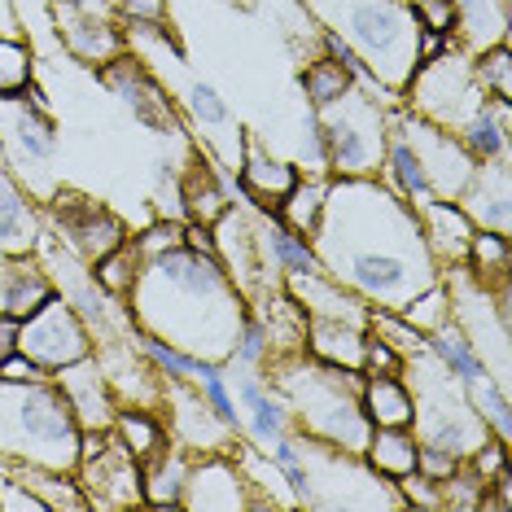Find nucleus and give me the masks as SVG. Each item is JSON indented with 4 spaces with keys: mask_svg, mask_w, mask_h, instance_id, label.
I'll use <instances>...</instances> for the list:
<instances>
[{
    "mask_svg": "<svg viewBox=\"0 0 512 512\" xmlns=\"http://www.w3.org/2000/svg\"><path fill=\"white\" fill-rule=\"evenodd\" d=\"M460 464L464 460H456L451 451H442V447H429V442H421V451H416V473L434 477V482H447V477L456 473Z\"/></svg>",
    "mask_w": 512,
    "mask_h": 512,
    "instance_id": "obj_43",
    "label": "nucleus"
},
{
    "mask_svg": "<svg viewBox=\"0 0 512 512\" xmlns=\"http://www.w3.org/2000/svg\"><path fill=\"white\" fill-rule=\"evenodd\" d=\"M162 407H167V438L189 456H215L232 451L241 438L237 425H228L193 381H162Z\"/></svg>",
    "mask_w": 512,
    "mask_h": 512,
    "instance_id": "obj_11",
    "label": "nucleus"
},
{
    "mask_svg": "<svg viewBox=\"0 0 512 512\" xmlns=\"http://www.w3.org/2000/svg\"><path fill=\"white\" fill-rule=\"evenodd\" d=\"M49 206L57 211V219H62V232H66V241H71V250L88 267L97 263V259H106L110 250H119L123 241H127L123 219L114 215V211H106L101 202H92V197L57 193Z\"/></svg>",
    "mask_w": 512,
    "mask_h": 512,
    "instance_id": "obj_15",
    "label": "nucleus"
},
{
    "mask_svg": "<svg viewBox=\"0 0 512 512\" xmlns=\"http://www.w3.org/2000/svg\"><path fill=\"white\" fill-rule=\"evenodd\" d=\"M127 302L141 333L215 364H228L237 329L246 320V298L232 285L224 263L189 246L141 259Z\"/></svg>",
    "mask_w": 512,
    "mask_h": 512,
    "instance_id": "obj_1",
    "label": "nucleus"
},
{
    "mask_svg": "<svg viewBox=\"0 0 512 512\" xmlns=\"http://www.w3.org/2000/svg\"><path fill=\"white\" fill-rule=\"evenodd\" d=\"M110 5H84V0H53V18L57 31H62L66 49H71L79 62L106 66L119 53H127V36L119 31V22L106 14Z\"/></svg>",
    "mask_w": 512,
    "mask_h": 512,
    "instance_id": "obj_13",
    "label": "nucleus"
},
{
    "mask_svg": "<svg viewBox=\"0 0 512 512\" xmlns=\"http://www.w3.org/2000/svg\"><path fill=\"white\" fill-rule=\"evenodd\" d=\"M482 88H477L473 79V57H464L456 44H451L447 53L429 57L412 71L403 88V110L421 114L429 123H442V127H456L469 119V114L482 106Z\"/></svg>",
    "mask_w": 512,
    "mask_h": 512,
    "instance_id": "obj_7",
    "label": "nucleus"
},
{
    "mask_svg": "<svg viewBox=\"0 0 512 512\" xmlns=\"http://www.w3.org/2000/svg\"><path fill=\"white\" fill-rule=\"evenodd\" d=\"M180 206H184V224H202V228H211L232 206L224 176H219V167L206 154L193 158V167L180 171Z\"/></svg>",
    "mask_w": 512,
    "mask_h": 512,
    "instance_id": "obj_23",
    "label": "nucleus"
},
{
    "mask_svg": "<svg viewBox=\"0 0 512 512\" xmlns=\"http://www.w3.org/2000/svg\"><path fill=\"white\" fill-rule=\"evenodd\" d=\"M307 9L324 22V31H337L359 53L372 84L403 92L421 66V22L412 14V0H307Z\"/></svg>",
    "mask_w": 512,
    "mask_h": 512,
    "instance_id": "obj_3",
    "label": "nucleus"
},
{
    "mask_svg": "<svg viewBox=\"0 0 512 512\" xmlns=\"http://www.w3.org/2000/svg\"><path fill=\"white\" fill-rule=\"evenodd\" d=\"M237 167H241V184H246V193L259 206H276L289 189H294V180H298L294 162L267 154V149L259 141H250V136H241V162H237Z\"/></svg>",
    "mask_w": 512,
    "mask_h": 512,
    "instance_id": "obj_22",
    "label": "nucleus"
},
{
    "mask_svg": "<svg viewBox=\"0 0 512 512\" xmlns=\"http://www.w3.org/2000/svg\"><path fill=\"white\" fill-rule=\"evenodd\" d=\"M508 101H482L469 119L456 127V136L477 162H499L508 158Z\"/></svg>",
    "mask_w": 512,
    "mask_h": 512,
    "instance_id": "obj_27",
    "label": "nucleus"
},
{
    "mask_svg": "<svg viewBox=\"0 0 512 512\" xmlns=\"http://www.w3.org/2000/svg\"><path fill=\"white\" fill-rule=\"evenodd\" d=\"M364 333L386 342L394 355L407 359V355H421L425 351V333L412 329L399 311H381V307H368V320H364Z\"/></svg>",
    "mask_w": 512,
    "mask_h": 512,
    "instance_id": "obj_35",
    "label": "nucleus"
},
{
    "mask_svg": "<svg viewBox=\"0 0 512 512\" xmlns=\"http://www.w3.org/2000/svg\"><path fill=\"white\" fill-rule=\"evenodd\" d=\"M324 197H329V180H294V189L276 202V219L311 241V232L320 228L324 215Z\"/></svg>",
    "mask_w": 512,
    "mask_h": 512,
    "instance_id": "obj_32",
    "label": "nucleus"
},
{
    "mask_svg": "<svg viewBox=\"0 0 512 512\" xmlns=\"http://www.w3.org/2000/svg\"><path fill=\"white\" fill-rule=\"evenodd\" d=\"M390 123L399 127L403 141L412 145V154L421 158L434 197H451V202H460V193L469 189V180L477 171V158L464 149L460 136L451 132V127L429 123V119H421V114H412V110H399Z\"/></svg>",
    "mask_w": 512,
    "mask_h": 512,
    "instance_id": "obj_9",
    "label": "nucleus"
},
{
    "mask_svg": "<svg viewBox=\"0 0 512 512\" xmlns=\"http://www.w3.org/2000/svg\"><path fill=\"white\" fill-rule=\"evenodd\" d=\"M18 351V320L14 316H0V359Z\"/></svg>",
    "mask_w": 512,
    "mask_h": 512,
    "instance_id": "obj_47",
    "label": "nucleus"
},
{
    "mask_svg": "<svg viewBox=\"0 0 512 512\" xmlns=\"http://www.w3.org/2000/svg\"><path fill=\"white\" fill-rule=\"evenodd\" d=\"M351 88H355V75L346 71L342 62H333V57H316V62H307V71H302V92H307L311 110L333 106V101L346 97Z\"/></svg>",
    "mask_w": 512,
    "mask_h": 512,
    "instance_id": "obj_34",
    "label": "nucleus"
},
{
    "mask_svg": "<svg viewBox=\"0 0 512 512\" xmlns=\"http://www.w3.org/2000/svg\"><path fill=\"white\" fill-rule=\"evenodd\" d=\"M359 407H364L372 425H412V412H416L403 372H364Z\"/></svg>",
    "mask_w": 512,
    "mask_h": 512,
    "instance_id": "obj_25",
    "label": "nucleus"
},
{
    "mask_svg": "<svg viewBox=\"0 0 512 512\" xmlns=\"http://www.w3.org/2000/svg\"><path fill=\"white\" fill-rule=\"evenodd\" d=\"M464 267L477 276L482 285H504L508 281V267H512V246H508V232H486L477 228L469 237V250H464Z\"/></svg>",
    "mask_w": 512,
    "mask_h": 512,
    "instance_id": "obj_33",
    "label": "nucleus"
},
{
    "mask_svg": "<svg viewBox=\"0 0 512 512\" xmlns=\"http://www.w3.org/2000/svg\"><path fill=\"white\" fill-rule=\"evenodd\" d=\"M512 62H508V44H491L473 57V79L482 88L486 101H508L512 97Z\"/></svg>",
    "mask_w": 512,
    "mask_h": 512,
    "instance_id": "obj_37",
    "label": "nucleus"
},
{
    "mask_svg": "<svg viewBox=\"0 0 512 512\" xmlns=\"http://www.w3.org/2000/svg\"><path fill=\"white\" fill-rule=\"evenodd\" d=\"M189 451H180L176 442L149 456L141 464V495L149 508H180V495H184V473H189Z\"/></svg>",
    "mask_w": 512,
    "mask_h": 512,
    "instance_id": "obj_28",
    "label": "nucleus"
},
{
    "mask_svg": "<svg viewBox=\"0 0 512 512\" xmlns=\"http://www.w3.org/2000/svg\"><path fill=\"white\" fill-rule=\"evenodd\" d=\"M403 359L390 351L386 342H377V337H364V368L359 372H399Z\"/></svg>",
    "mask_w": 512,
    "mask_h": 512,
    "instance_id": "obj_45",
    "label": "nucleus"
},
{
    "mask_svg": "<svg viewBox=\"0 0 512 512\" xmlns=\"http://www.w3.org/2000/svg\"><path fill=\"white\" fill-rule=\"evenodd\" d=\"M180 508H202V512H237V508H259L246 469L237 464L232 451H215V456H193L189 473H184V495Z\"/></svg>",
    "mask_w": 512,
    "mask_h": 512,
    "instance_id": "obj_12",
    "label": "nucleus"
},
{
    "mask_svg": "<svg viewBox=\"0 0 512 512\" xmlns=\"http://www.w3.org/2000/svg\"><path fill=\"white\" fill-rule=\"evenodd\" d=\"M57 145H62V136H57V123L40 88L0 97V167L44 206L62 193Z\"/></svg>",
    "mask_w": 512,
    "mask_h": 512,
    "instance_id": "obj_5",
    "label": "nucleus"
},
{
    "mask_svg": "<svg viewBox=\"0 0 512 512\" xmlns=\"http://www.w3.org/2000/svg\"><path fill=\"white\" fill-rule=\"evenodd\" d=\"M412 14H416V22H421V31L456 36V22H460L456 0H412Z\"/></svg>",
    "mask_w": 512,
    "mask_h": 512,
    "instance_id": "obj_42",
    "label": "nucleus"
},
{
    "mask_svg": "<svg viewBox=\"0 0 512 512\" xmlns=\"http://www.w3.org/2000/svg\"><path fill=\"white\" fill-rule=\"evenodd\" d=\"M110 5H123V0H110Z\"/></svg>",
    "mask_w": 512,
    "mask_h": 512,
    "instance_id": "obj_48",
    "label": "nucleus"
},
{
    "mask_svg": "<svg viewBox=\"0 0 512 512\" xmlns=\"http://www.w3.org/2000/svg\"><path fill=\"white\" fill-rule=\"evenodd\" d=\"M44 377H53V372H44L36 359H27L22 351L0 359V381H44Z\"/></svg>",
    "mask_w": 512,
    "mask_h": 512,
    "instance_id": "obj_44",
    "label": "nucleus"
},
{
    "mask_svg": "<svg viewBox=\"0 0 512 512\" xmlns=\"http://www.w3.org/2000/svg\"><path fill=\"white\" fill-rule=\"evenodd\" d=\"M508 158L499 162H477L469 189L460 193V206L464 215L473 219V228H486V232H508Z\"/></svg>",
    "mask_w": 512,
    "mask_h": 512,
    "instance_id": "obj_20",
    "label": "nucleus"
},
{
    "mask_svg": "<svg viewBox=\"0 0 512 512\" xmlns=\"http://www.w3.org/2000/svg\"><path fill=\"white\" fill-rule=\"evenodd\" d=\"M381 176H386V184L399 197H407V202H425V197H434V189H429V176L421 167V158L412 154V145L403 141V132L390 123V136H386V154H381Z\"/></svg>",
    "mask_w": 512,
    "mask_h": 512,
    "instance_id": "obj_29",
    "label": "nucleus"
},
{
    "mask_svg": "<svg viewBox=\"0 0 512 512\" xmlns=\"http://www.w3.org/2000/svg\"><path fill=\"white\" fill-rule=\"evenodd\" d=\"M425 351L434 355L438 364L460 381V386H477V381L491 377V372H486V364H482V355L473 351V342L460 333V324H442L438 333H429V337H425Z\"/></svg>",
    "mask_w": 512,
    "mask_h": 512,
    "instance_id": "obj_30",
    "label": "nucleus"
},
{
    "mask_svg": "<svg viewBox=\"0 0 512 512\" xmlns=\"http://www.w3.org/2000/svg\"><path fill=\"white\" fill-rule=\"evenodd\" d=\"M399 316L412 324V329H421L425 337H429V333H438L442 324H451V294H447V285L434 281L429 289H421V294L407 302Z\"/></svg>",
    "mask_w": 512,
    "mask_h": 512,
    "instance_id": "obj_38",
    "label": "nucleus"
},
{
    "mask_svg": "<svg viewBox=\"0 0 512 512\" xmlns=\"http://www.w3.org/2000/svg\"><path fill=\"white\" fill-rule=\"evenodd\" d=\"M75 477L88 495V508H136L141 495V460L110 429H79Z\"/></svg>",
    "mask_w": 512,
    "mask_h": 512,
    "instance_id": "obj_8",
    "label": "nucleus"
},
{
    "mask_svg": "<svg viewBox=\"0 0 512 512\" xmlns=\"http://www.w3.org/2000/svg\"><path fill=\"white\" fill-rule=\"evenodd\" d=\"M316 136L324 149V167L337 180L377 176L390 136V114L377 106V97H364L359 88H351L333 106L316 110Z\"/></svg>",
    "mask_w": 512,
    "mask_h": 512,
    "instance_id": "obj_6",
    "label": "nucleus"
},
{
    "mask_svg": "<svg viewBox=\"0 0 512 512\" xmlns=\"http://www.w3.org/2000/svg\"><path fill=\"white\" fill-rule=\"evenodd\" d=\"M110 434L123 442L127 451H132L136 460H149V456H158L162 447H167V425L158 421L154 412H149V407H119V412H114V425H110Z\"/></svg>",
    "mask_w": 512,
    "mask_h": 512,
    "instance_id": "obj_31",
    "label": "nucleus"
},
{
    "mask_svg": "<svg viewBox=\"0 0 512 512\" xmlns=\"http://www.w3.org/2000/svg\"><path fill=\"white\" fill-rule=\"evenodd\" d=\"M416 224H421V237L429 254L438 259V267L464 263V250H469V237L477 228L464 215L460 202H451V197H425V202H416Z\"/></svg>",
    "mask_w": 512,
    "mask_h": 512,
    "instance_id": "obj_17",
    "label": "nucleus"
},
{
    "mask_svg": "<svg viewBox=\"0 0 512 512\" xmlns=\"http://www.w3.org/2000/svg\"><path fill=\"white\" fill-rule=\"evenodd\" d=\"M53 381H57V390H62V399L71 407L79 429H110L114 425V412H119L123 403H119V394H114L97 355H84V359H75V364L57 368Z\"/></svg>",
    "mask_w": 512,
    "mask_h": 512,
    "instance_id": "obj_16",
    "label": "nucleus"
},
{
    "mask_svg": "<svg viewBox=\"0 0 512 512\" xmlns=\"http://www.w3.org/2000/svg\"><path fill=\"white\" fill-rule=\"evenodd\" d=\"M53 294H57L53 276L44 272L36 254H5V267H0V316L27 320Z\"/></svg>",
    "mask_w": 512,
    "mask_h": 512,
    "instance_id": "obj_18",
    "label": "nucleus"
},
{
    "mask_svg": "<svg viewBox=\"0 0 512 512\" xmlns=\"http://www.w3.org/2000/svg\"><path fill=\"white\" fill-rule=\"evenodd\" d=\"M416 451H421V438L412 434V425H372L364 460L386 482H399V477L416 473Z\"/></svg>",
    "mask_w": 512,
    "mask_h": 512,
    "instance_id": "obj_26",
    "label": "nucleus"
},
{
    "mask_svg": "<svg viewBox=\"0 0 512 512\" xmlns=\"http://www.w3.org/2000/svg\"><path fill=\"white\" fill-rule=\"evenodd\" d=\"M18 351L27 359H36L44 372H57V368L75 364V359L92 355V333L71 302L62 294H53L40 311L18 320Z\"/></svg>",
    "mask_w": 512,
    "mask_h": 512,
    "instance_id": "obj_10",
    "label": "nucleus"
},
{
    "mask_svg": "<svg viewBox=\"0 0 512 512\" xmlns=\"http://www.w3.org/2000/svg\"><path fill=\"white\" fill-rule=\"evenodd\" d=\"M184 110H189V119L202 127L206 136H219L232 127L228 101L219 97V88L206 84V79H189V88H184Z\"/></svg>",
    "mask_w": 512,
    "mask_h": 512,
    "instance_id": "obj_36",
    "label": "nucleus"
},
{
    "mask_svg": "<svg viewBox=\"0 0 512 512\" xmlns=\"http://www.w3.org/2000/svg\"><path fill=\"white\" fill-rule=\"evenodd\" d=\"M0 460L75 473L79 425L53 377L0 381Z\"/></svg>",
    "mask_w": 512,
    "mask_h": 512,
    "instance_id": "obj_4",
    "label": "nucleus"
},
{
    "mask_svg": "<svg viewBox=\"0 0 512 512\" xmlns=\"http://www.w3.org/2000/svg\"><path fill=\"white\" fill-rule=\"evenodd\" d=\"M101 79H106L114 97H119L127 110H132V119L145 123L149 132H158V136H176L180 132L176 110H171V97L162 92V84L145 71L141 62H136V57L119 53L114 62L101 66Z\"/></svg>",
    "mask_w": 512,
    "mask_h": 512,
    "instance_id": "obj_14",
    "label": "nucleus"
},
{
    "mask_svg": "<svg viewBox=\"0 0 512 512\" xmlns=\"http://www.w3.org/2000/svg\"><path fill=\"white\" fill-rule=\"evenodd\" d=\"M364 324L351 320H329V316H307L302 329V351H311V359L333 368H364Z\"/></svg>",
    "mask_w": 512,
    "mask_h": 512,
    "instance_id": "obj_21",
    "label": "nucleus"
},
{
    "mask_svg": "<svg viewBox=\"0 0 512 512\" xmlns=\"http://www.w3.org/2000/svg\"><path fill=\"white\" fill-rule=\"evenodd\" d=\"M31 88V49L18 36H0V97Z\"/></svg>",
    "mask_w": 512,
    "mask_h": 512,
    "instance_id": "obj_40",
    "label": "nucleus"
},
{
    "mask_svg": "<svg viewBox=\"0 0 512 512\" xmlns=\"http://www.w3.org/2000/svg\"><path fill=\"white\" fill-rule=\"evenodd\" d=\"M241 403H246V429H250V438L259 451H272L276 442L289 434V425H294L285 399L267 386V381L254 377V372L241 377Z\"/></svg>",
    "mask_w": 512,
    "mask_h": 512,
    "instance_id": "obj_24",
    "label": "nucleus"
},
{
    "mask_svg": "<svg viewBox=\"0 0 512 512\" xmlns=\"http://www.w3.org/2000/svg\"><path fill=\"white\" fill-rule=\"evenodd\" d=\"M267 364H272L267 386L285 399L302 438H316L337 451L364 456L368 434H372V421L364 416V407H359V381H364V372L320 364V359H307V351L276 355Z\"/></svg>",
    "mask_w": 512,
    "mask_h": 512,
    "instance_id": "obj_2",
    "label": "nucleus"
},
{
    "mask_svg": "<svg viewBox=\"0 0 512 512\" xmlns=\"http://www.w3.org/2000/svg\"><path fill=\"white\" fill-rule=\"evenodd\" d=\"M44 241L40 202L0 167V250L5 254H36Z\"/></svg>",
    "mask_w": 512,
    "mask_h": 512,
    "instance_id": "obj_19",
    "label": "nucleus"
},
{
    "mask_svg": "<svg viewBox=\"0 0 512 512\" xmlns=\"http://www.w3.org/2000/svg\"><path fill=\"white\" fill-rule=\"evenodd\" d=\"M136 250V259H154V254H167L184 246V219H158V224H149L145 232H136V237H127Z\"/></svg>",
    "mask_w": 512,
    "mask_h": 512,
    "instance_id": "obj_41",
    "label": "nucleus"
},
{
    "mask_svg": "<svg viewBox=\"0 0 512 512\" xmlns=\"http://www.w3.org/2000/svg\"><path fill=\"white\" fill-rule=\"evenodd\" d=\"M132 22H162V0H123Z\"/></svg>",
    "mask_w": 512,
    "mask_h": 512,
    "instance_id": "obj_46",
    "label": "nucleus"
},
{
    "mask_svg": "<svg viewBox=\"0 0 512 512\" xmlns=\"http://www.w3.org/2000/svg\"><path fill=\"white\" fill-rule=\"evenodd\" d=\"M136 267H141V259H136L132 241H123L119 250H110L106 259L92 263V276H97V285L106 289V294L127 298V289H132V281H136Z\"/></svg>",
    "mask_w": 512,
    "mask_h": 512,
    "instance_id": "obj_39",
    "label": "nucleus"
}]
</instances>
